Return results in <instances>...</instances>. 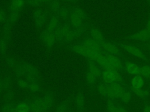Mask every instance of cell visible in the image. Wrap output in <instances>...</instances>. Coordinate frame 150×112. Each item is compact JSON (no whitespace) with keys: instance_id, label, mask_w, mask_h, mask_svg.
I'll use <instances>...</instances> for the list:
<instances>
[{"instance_id":"obj_40","label":"cell","mask_w":150,"mask_h":112,"mask_svg":"<svg viewBox=\"0 0 150 112\" xmlns=\"http://www.w3.org/2000/svg\"><path fill=\"white\" fill-rule=\"evenodd\" d=\"M67 104L66 103H63L58 106L56 112H66L67 111Z\"/></svg>"},{"instance_id":"obj_37","label":"cell","mask_w":150,"mask_h":112,"mask_svg":"<svg viewBox=\"0 0 150 112\" xmlns=\"http://www.w3.org/2000/svg\"><path fill=\"white\" fill-rule=\"evenodd\" d=\"M11 24H9L8 22H6L5 23H4L2 26V29L3 32L5 33V34L6 35L5 37H7L9 35V31L11 29Z\"/></svg>"},{"instance_id":"obj_36","label":"cell","mask_w":150,"mask_h":112,"mask_svg":"<svg viewBox=\"0 0 150 112\" xmlns=\"http://www.w3.org/2000/svg\"><path fill=\"white\" fill-rule=\"evenodd\" d=\"M10 86V82L7 79L0 80V93L4 89H8Z\"/></svg>"},{"instance_id":"obj_29","label":"cell","mask_w":150,"mask_h":112,"mask_svg":"<svg viewBox=\"0 0 150 112\" xmlns=\"http://www.w3.org/2000/svg\"><path fill=\"white\" fill-rule=\"evenodd\" d=\"M42 98L47 107L50 109L53 103V97L52 94L50 93H47Z\"/></svg>"},{"instance_id":"obj_10","label":"cell","mask_w":150,"mask_h":112,"mask_svg":"<svg viewBox=\"0 0 150 112\" xmlns=\"http://www.w3.org/2000/svg\"><path fill=\"white\" fill-rule=\"evenodd\" d=\"M128 37L133 40L148 42L150 41V32L145 28L137 33L128 36Z\"/></svg>"},{"instance_id":"obj_43","label":"cell","mask_w":150,"mask_h":112,"mask_svg":"<svg viewBox=\"0 0 150 112\" xmlns=\"http://www.w3.org/2000/svg\"><path fill=\"white\" fill-rule=\"evenodd\" d=\"M6 64L9 67H14L16 65L15 61L11 58H8L6 60Z\"/></svg>"},{"instance_id":"obj_5","label":"cell","mask_w":150,"mask_h":112,"mask_svg":"<svg viewBox=\"0 0 150 112\" xmlns=\"http://www.w3.org/2000/svg\"><path fill=\"white\" fill-rule=\"evenodd\" d=\"M101 47L105 51L116 55L120 58H123L124 55L121 51V50L117 47V46L112 42L106 41L105 40L103 41L101 43H100Z\"/></svg>"},{"instance_id":"obj_1","label":"cell","mask_w":150,"mask_h":112,"mask_svg":"<svg viewBox=\"0 0 150 112\" xmlns=\"http://www.w3.org/2000/svg\"><path fill=\"white\" fill-rule=\"evenodd\" d=\"M70 49L71 51L83 55L88 60H93L94 61H96L97 53L90 50L80 42L70 46Z\"/></svg>"},{"instance_id":"obj_3","label":"cell","mask_w":150,"mask_h":112,"mask_svg":"<svg viewBox=\"0 0 150 112\" xmlns=\"http://www.w3.org/2000/svg\"><path fill=\"white\" fill-rule=\"evenodd\" d=\"M118 45L122 48L123 50L126 51L127 52L129 53L130 54H132L134 55L135 57L145 61L148 62V59L146 57V56L144 54V53L142 51L141 49H139L138 47L132 46V45H129V44H124L122 43H119Z\"/></svg>"},{"instance_id":"obj_25","label":"cell","mask_w":150,"mask_h":112,"mask_svg":"<svg viewBox=\"0 0 150 112\" xmlns=\"http://www.w3.org/2000/svg\"><path fill=\"white\" fill-rule=\"evenodd\" d=\"M19 12L18 11H9V13L7 17L6 22L11 24L15 23L19 18Z\"/></svg>"},{"instance_id":"obj_53","label":"cell","mask_w":150,"mask_h":112,"mask_svg":"<svg viewBox=\"0 0 150 112\" xmlns=\"http://www.w3.org/2000/svg\"><path fill=\"white\" fill-rule=\"evenodd\" d=\"M146 1H147L150 4V0H146Z\"/></svg>"},{"instance_id":"obj_38","label":"cell","mask_w":150,"mask_h":112,"mask_svg":"<svg viewBox=\"0 0 150 112\" xmlns=\"http://www.w3.org/2000/svg\"><path fill=\"white\" fill-rule=\"evenodd\" d=\"M17 84L19 88H22V89L28 88V86H29V83L27 82V81L26 80L20 79V78H19V79L18 80Z\"/></svg>"},{"instance_id":"obj_41","label":"cell","mask_w":150,"mask_h":112,"mask_svg":"<svg viewBox=\"0 0 150 112\" xmlns=\"http://www.w3.org/2000/svg\"><path fill=\"white\" fill-rule=\"evenodd\" d=\"M26 80L29 84L33 83H38V79L37 76H33V75H26Z\"/></svg>"},{"instance_id":"obj_13","label":"cell","mask_w":150,"mask_h":112,"mask_svg":"<svg viewBox=\"0 0 150 112\" xmlns=\"http://www.w3.org/2000/svg\"><path fill=\"white\" fill-rule=\"evenodd\" d=\"M129 89L131 92L133 93H135L138 97H139L144 101H145L149 96L150 92L148 89H143V88H134L131 87L129 85Z\"/></svg>"},{"instance_id":"obj_49","label":"cell","mask_w":150,"mask_h":112,"mask_svg":"<svg viewBox=\"0 0 150 112\" xmlns=\"http://www.w3.org/2000/svg\"><path fill=\"white\" fill-rule=\"evenodd\" d=\"M60 1H66V2H76L77 1H79V0H60Z\"/></svg>"},{"instance_id":"obj_9","label":"cell","mask_w":150,"mask_h":112,"mask_svg":"<svg viewBox=\"0 0 150 112\" xmlns=\"http://www.w3.org/2000/svg\"><path fill=\"white\" fill-rule=\"evenodd\" d=\"M124 72L131 76L139 75L140 66L130 61H125L124 63Z\"/></svg>"},{"instance_id":"obj_17","label":"cell","mask_w":150,"mask_h":112,"mask_svg":"<svg viewBox=\"0 0 150 112\" xmlns=\"http://www.w3.org/2000/svg\"><path fill=\"white\" fill-rule=\"evenodd\" d=\"M145 81V79L141 75H138L133 76L130 80L129 85L134 88H142Z\"/></svg>"},{"instance_id":"obj_50","label":"cell","mask_w":150,"mask_h":112,"mask_svg":"<svg viewBox=\"0 0 150 112\" xmlns=\"http://www.w3.org/2000/svg\"><path fill=\"white\" fill-rule=\"evenodd\" d=\"M8 112H16V107L15 108H13V109L11 110L10 111H9Z\"/></svg>"},{"instance_id":"obj_23","label":"cell","mask_w":150,"mask_h":112,"mask_svg":"<svg viewBox=\"0 0 150 112\" xmlns=\"http://www.w3.org/2000/svg\"><path fill=\"white\" fill-rule=\"evenodd\" d=\"M23 66L25 70L26 73L28 75H33L37 76L38 75V72L37 69L34 67L33 66L31 65L28 63H24L23 64Z\"/></svg>"},{"instance_id":"obj_6","label":"cell","mask_w":150,"mask_h":112,"mask_svg":"<svg viewBox=\"0 0 150 112\" xmlns=\"http://www.w3.org/2000/svg\"><path fill=\"white\" fill-rule=\"evenodd\" d=\"M80 43L96 53H102L103 50L100 44L90 36L86 37Z\"/></svg>"},{"instance_id":"obj_22","label":"cell","mask_w":150,"mask_h":112,"mask_svg":"<svg viewBox=\"0 0 150 112\" xmlns=\"http://www.w3.org/2000/svg\"><path fill=\"white\" fill-rule=\"evenodd\" d=\"M145 80H148L150 78V65H143L140 66V73Z\"/></svg>"},{"instance_id":"obj_26","label":"cell","mask_w":150,"mask_h":112,"mask_svg":"<svg viewBox=\"0 0 150 112\" xmlns=\"http://www.w3.org/2000/svg\"><path fill=\"white\" fill-rule=\"evenodd\" d=\"M77 38V37L76 33L72 27V29L70 30V31L64 36L63 41H64L66 43H70Z\"/></svg>"},{"instance_id":"obj_16","label":"cell","mask_w":150,"mask_h":112,"mask_svg":"<svg viewBox=\"0 0 150 112\" xmlns=\"http://www.w3.org/2000/svg\"><path fill=\"white\" fill-rule=\"evenodd\" d=\"M53 13L56 15L59 19L67 21L70 15V8L66 6H60L59 9L55 13Z\"/></svg>"},{"instance_id":"obj_19","label":"cell","mask_w":150,"mask_h":112,"mask_svg":"<svg viewBox=\"0 0 150 112\" xmlns=\"http://www.w3.org/2000/svg\"><path fill=\"white\" fill-rule=\"evenodd\" d=\"M75 103L77 112H83L84 109L85 99L81 93H77L75 96Z\"/></svg>"},{"instance_id":"obj_11","label":"cell","mask_w":150,"mask_h":112,"mask_svg":"<svg viewBox=\"0 0 150 112\" xmlns=\"http://www.w3.org/2000/svg\"><path fill=\"white\" fill-rule=\"evenodd\" d=\"M88 71L94 74L97 79H100L103 68L100 66L96 61L93 60H88Z\"/></svg>"},{"instance_id":"obj_7","label":"cell","mask_w":150,"mask_h":112,"mask_svg":"<svg viewBox=\"0 0 150 112\" xmlns=\"http://www.w3.org/2000/svg\"><path fill=\"white\" fill-rule=\"evenodd\" d=\"M108 112H127L125 106L116 99H108L107 101Z\"/></svg>"},{"instance_id":"obj_12","label":"cell","mask_w":150,"mask_h":112,"mask_svg":"<svg viewBox=\"0 0 150 112\" xmlns=\"http://www.w3.org/2000/svg\"><path fill=\"white\" fill-rule=\"evenodd\" d=\"M59 19H60L56 15L52 13L47 23L46 29L50 32H53L60 23Z\"/></svg>"},{"instance_id":"obj_14","label":"cell","mask_w":150,"mask_h":112,"mask_svg":"<svg viewBox=\"0 0 150 112\" xmlns=\"http://www.w3.org/2000/svg\"><path fill=\"white\" fill-rule=\"evenodd\" d=\"M32 101L25 100L16 103V112H31Z\"/></svg>"},{"instance_id":"obj_46","label":"cell","mask_w":150,"mask_h":112,"mask_svg":"<svg viewBox=\"0 0 150 112\" xmlns=\"http://www.w3.org/2000/svg\"><path fill=\"white\" fill-rule=\"evenodd\" d=\"M143 112H150L149 107H148V104H147V103H145V106L144 107V109H143Z\"/></svg>"},{"instance_id":"obj_24","label":"cell","mask_w":150,"mask_h":112,"mask_svg":"<svg viewBox=\"0 0 150 112\" xmlns=\"http://www.w3.org/2000/svg\"><path fill=\"white\" fill-rule=\"evenodd\" d=\"M88 26V25L87 24L83 22V23H81L77 26L73 27V28L74 29L75 32L76 33L77 38H79L82 36V34L87 30Z\"/></svg>"},{"instance_id":"obj_54","label":"cell","mask_w":150,"mask_h":112,"mask_svg":"<svg viewBox=\"0 0 150 112\" xmlns=\"http://www.w3.org/2000/svg\"><path fill=\"white\" fill-rule=\"evenodd\" d=\"M66 112H72V111H67Z\"/></svg>"},{"instance_id":"obj_42","label":"cell","mask_w":150,"mask_h":112,"mask_svg":"<svg viewBox=\"0 0 150 112\" xmlns=\"http://www.w3.org/2000/svg\"><path fill=\"white\" fill-rule=\"evenodd\" d=\"M7 17L8 15H6V12L2 10L0 11V23H5L7 20Z\"/></svg>"},{"instance_id":"obj_51","label":"cell","mask_w":150,"mask_h":112,"mask_svg":"<svg viewBox=\"0 0 150 112\" xmlns=\"http://www.w3.org/2000/svg\"><path fill=\"white\" fill-rule=\"evenodd\" d=\"M148 81H149V88L150 89V78H149V79Z\"/></svg>"},{"instance_id":"obj_2","label":"cell","mask_w":150,"mask_h":112,"mask_svg":"<svg viewBox=\"0 0 150 112\" xmlns=\"http://www.w3.org/2000/svg\"><path fill=\"white\" fill-rule=\"evenodd\" d=\"M102 54L105 56L108 64L111 66L114 67L115 69H117L118 72H120L121 74L124 72V64L121 61V58L113 54H110L103 50L102 51Z\"/></svg>"},{"instance_id":"obj_20","label":"cell","mask_w":150,"mask_h":112,"mask_svg":"<svg viewBox=\"0 0 150 112\" xmlns=\"http://www.w3.org/2000/svg\"><path fill=\"white\" fill-rule=\"evenodd\" d=\"M70 8V15H73L76 16L83 21L86 20L88 16L87 13L80 8L79 7H71Z\"/></svg>"},{"instance_id":"obj_52","label":"cell","mask_w":150,"mask_h":112,"mask_svg":"<svg viewBox=\"0 0 150 112\" xmlns=\"http://www.w3.org/2000/svg\"><path fill=\"white\" fill-rule=\"evenodd\" d=\"M148 107H149V110H150V104H148Z\"/></svg>"},{"instance_id":"obj_33","label":"cell","mask_w":150,"mask_h":112,"mask_svg":"<svg viewBox=\"0 0 150 112\" xmlns=\"http://www.w3.org/2000/svg\"><path fill=\"white\" fill-rule=\"evenodd\" d=\"M16 103H6L3 104L1 107V111L2 112H8L11 110L13 109V108L16 107Z\"/></svg>"},{"instance_id":"obj_48","label":"cell","mask_w":150,"mask_h":112,"mask_svg":"<svg viewBox=\"0 0 150 112\" xmlns=\"http://www.w3.org/2000/svg\"><path fill=\"white\" fill-rule=\"evenodd\" d=\"M144 46H145V47L147 50H148L150 51V41H148V43H145V45H144Z\"/></svg>"},{"instance_id":"obj_39","label":"cell","mask_w":150,"mask_h":112,"mask_svg":"<svg viewBox=\"0 0 150 112\" xmlns=\"http://www.w3.org/2000/svg\"><path fill=\"white\" fill-rule=\"evenodd\" d=\"M28 89H29L32 92H38L40 90V87L38 83H33L29 84Z\"/></svg>"},{"instance_id":"obj_8","label":"cell","mask_w":150,"mask_h":112,"mask_svg":"<svg viewBox=\"0 0 150 112\" xmlns=\"http://www.w3.org/2000/svg\"><path fill=\"white\" fill-rule=\"evenodd\" d=\"M40 38L47 48L52 47L56 41L53 32H50L46 29L40 34Z\"/></svg>"},{"instance_id":"obj_47","label":"cell","mask_w":150,"mask_h":112,"mask_svg":"<svg viewBox=\"0 0 150 112\" xmlns=\"http://www.w3.org/2000/svg\"><path fill=\"white\" fill-rule=\"evenodd\" d=\"M146 29L150 32V15L149 17V19L147 21V23H146Z\"/></svg>"},{"instance_id":"obj_35","label":"cell","mask_w":150,"mask_h":112,"mask_svg":"<svg viewBox=\"0 0 150 112\" xmlns=\"http://www.w3.org/2000/svg\"><path fill=\"white\" fill-rule=\"evenodd\" d=\"M6 38L3 37L0 39V52L2 54H5L7 50Z\"/></svg>"},{"instance_id":"obj_21","label":"cell","mask_w":150,"mask_h":112,"mask_svg":"<svg viewBox=\"0 0 150 112\" xmlns=\"http://www.w3.org/2000/svg\"><path fill=\"white\" fill-rule=\"evenodd\" d=\"M32 102L35 105H36L38 107H39L43 112H48L49 111V109L46 106L42 97H35L33 99V100H32Z\"/></svg>"},{"instance_id":"obj_27","label":"cell","mask_w":150,"mask_h":112,"mask_svg":"<svg viewBox=\"0 0 150 112\" xmlns=\"http://www.w3.org/2000/svg\"><path fill=\"white\" fill-rule=\"evenodd\" d=\"M67 22H68L72 27H75L83 23L84 21L76 16H74L73 15H70V17L69 18Z\"/></svg>"},{"instance_id":"obj_18","label":"cell","mask_w":150,"mask_h":112,"mask_svg":"<svg viewBox=\"0 0 150 112\" xmlns=\"http://www.w3.org/2000/svg\"><path fill=\"white\" fill-rule=\"evenodd\" d=\"M90 37L93 39L97 41L99 44L105 40L104 36L103 33L97 29L95 27H91L89 31Z\"/></svg>"},{"instance_id":"obj_45","label":"cell","mask_w":150,"mask_h":112,"mask_svg":"<svg viewBox=\"0 0 150 112\" xmlns=\"http://www.w3.org/2000/svg\"><path fill=\"white\" fill-rule=\"evenodd\" d=\"M31 112H43L39 107L35 105L32 102V106H31Z\"/></svg>"},{"instance_id":"obj_44","label":"cell","mask_w":150,"mask_h":112,"mask_svg":"<svg viewBox=\"0 0 150 112\" xmlns=\"http://www.w3.org/2000/svg\"><path fill=\"white\" fill-rule=\"evenodd\" d=\"M14 97V93H13V92L11 91V90H9L6 93H5V99L6 100H12Z\"/></svg>"},{"instance_id":"obj_4","label":"cell","mask_w":150,"mask_h":112,"mask_svg":"<svg viewBox=\"0 0 150 112\" xmlns=\"http://www.w3.org/2000/svg\"><path fill=\"white\" fill-rule=\"evenodd\" d=\"M47 10H44L42 8H36L33 13V18L35 24L38 27H42L45 23L46 19L49 17Z\"/></svg>"},{"instance_id":"obj_28","label":"cell","mask_w":150,"mask_h":112,"mask_svg":"<svg viewBox=\"0 0 150 112\" xmlns=\"http://www.w3.org/2000/svg\"><path fill=\"white\" fill-rule=\"evenodd\" d=\"M132 92H131L130 89H128L121 96V97H120V100L121 101V102H122L123 103L125 104H127L128 103L131 99V96H132Z\"/></svg>"},{"instance_id":"obj_15","label":"cell","mask_w":150,"mask_h":112,"mask_svg":"<svg viewBox=\"0 0 150 112\" xmlns=\"http://www.w3.org/2000/svg\"><path fill=\"white\" fill-rule=\"evenodd\" d=\"M26 4V0H11L9 6V11L20 12Z\"/></svg>"},{"instance_id":"obj_31","label":"cell","mask_w":150,"mask_h":112,"mask_svg":"<svg viewBox=\"0 0 150 112\" xmlns=\"http://www.w3.org/2000/svg\"><path fill=\"white\" fill-rule=\"evenodd\" d=\"M97 79V77L88 70L86 73V81L87 83L90 86H93L96 82Z\"/></svg>"},{"instance_id":"obj_32","label":"cell","mask_w":150,"mask_h":112,"mask_svg":"<svg viewBox=\"0 0 150 112\" xmlns=\"http://www.w3.org/2000/svg\"><path fill=\"white\" fill-rule=\"evenodd\" d=\"M97 89L98 92L100 93L101 95H102L103 97H104L105 99L107 97V86L106 83H104L102 82H100L97 86Z\"/></svg>"},{"instance_id":"obj_30","label":"cell","mask_w":150,"mask_h":112,"mask_svg":"<svg viewBox=\"0 0 150 112\" xmlns=\"http://www.w3.org/2000/svg\"><path fill=\"white\" fill-rule=\"evenodd\" d=\"M15 67V72L16 76L17 78H20L25 75L26 72L22 65H21L19 64H16Z\"/></svg>"},{"instance_id":"obj_34","label":"cell","mask_w":150,"mask_h":112,"mask_svg":"<svg viewBox=\"0 0 150 112\" xmlns=\"http://www.w3.org/2000/svg\"><path fill=\"white\" fill-rule=\"evenodd\" d=\"M27 5L33 8H39L43 2V0H26Z\"/></svg>"}]
</instances>
